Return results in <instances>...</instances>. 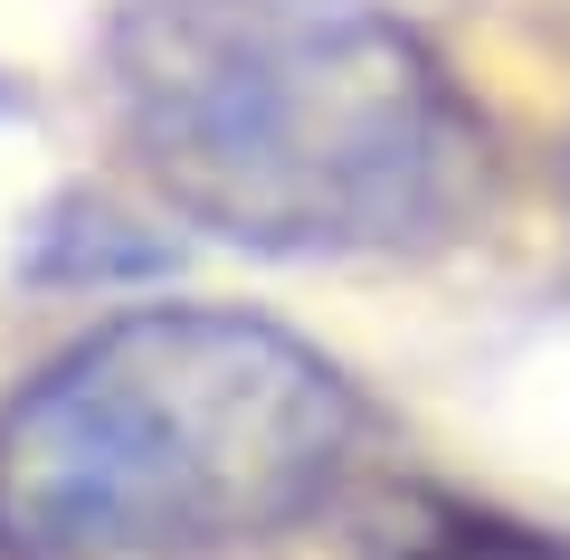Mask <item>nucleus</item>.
Segmentation results:
<instances>
[{
  "mask_svg": "<svg viewBox=\"0 0 570 560\" xmlns=\"http://www.w3.org/2000/svg\"><path fill=\"white\" fill-rule=\"evenodd\" d=\"M105 96L142 180L257 257H428L504 180L485 105L390 0H124Z\"/></svg>",
  "mask_w": 570,
  "mask_h": 560,
  "instance_id": "1",
  "label": "nucleus"
},
{
  "mask_svg": "<svg viewBox=\"0 0 570 560\" xmlns=\"http://www.w3.org/2000/svg\"><path fill=\"white\" fill-rule=\"evenodd\" d=\"M362 390L266 314H115L0 400V560H228L343 484Z\"/></svg>",
  "mask_w": 570,
  "mask_h": 560,
  "instance_id": "2",
  "label": "nucleus"
},
{
  "mask_svg": "<svg viewBox=\"0 0 570 560\" xmlns=\"http://www.w3.org/2000/svg\"><path fill=\"white\" fill-rule=\"evenodd\" d=\"M390 560H570V532L475 494H419L390 532Z\"/></svg>",
  "mask_w": 570,
  "mask_h": 560,
  "instance_id": "3",
  "label": "nucleus"
},
{
  "mask_svg": "<svg viewBox=\"0 0 570 560\" xmlns=\"http://www.w3.org/2000/svg\"><path fill=\"white\" fill-rule=\"evenodd\" d=\"M561 209H570V143H561Z\"/></svg>",
  "mask_w": 570,
  "mask_h": 560,
  "instance_id": "4",
  "label": "nucleus"
}]
</instances>
